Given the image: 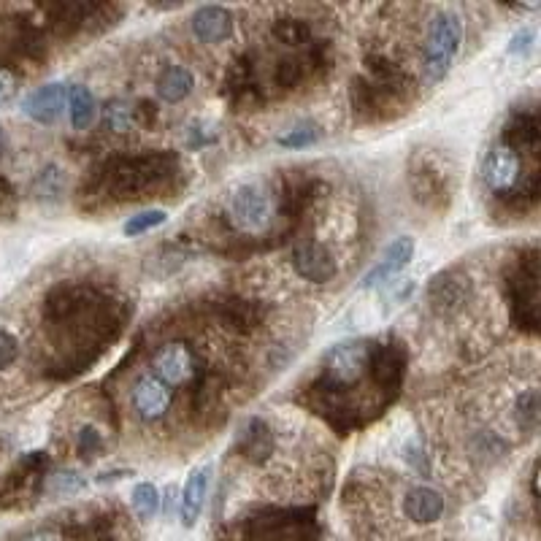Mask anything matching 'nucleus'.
Instances as JSON below:
<instances>
[{
    "mask_svg": "<svg viewBox=\"0 0 541 541\" xmlns=\"http://www.w3.org/2000/svg\"><path fill=\"white\" fill-rule=\"evenodd\" d=\"M128 303L90 282H60L44 298L46 336L57 360V379H71L117 341L128 322Z\"/></svg>",
    "mask_w": 541,
    "mask_h": 541,
    "instance_id": "obj_1",
    "label": "nucleus"
},
{
    "mask_svg": "<svg viewBox=\"0 0 541 541\" xmlns=\"http://www.w3.org/2000/svg\"><path fill=\"white\" fill-rule=\"evenodd\" d=\"M182 174L179 157L168 152L147 155H114L103 160L79 187L82 209H101L117 203L152 198L176 190V179Z\"/></svg>",
    "mask_w": 541,
    "mask_h": 541,
    "instance_id": "obj_2",
    "label": "nucleus"
},
{
    "mask_svg": "<svg viewBox=\"0 0 541 541\" xmlns=\"http://www.w3.org/2000/svg\"><path fill=\"white\" fill-rule=\"evenodd\" d=\"M482 184L487 195L512 203L514 209H533L539 198V166L498 136L482 160Z\"/></svg>",
    "mask_w": 541,
    "mask_h": 541,
    "instance_id": "obj_3",
    "label": "nucleus"
},
{
    "mask_svg": "<svg viewBox=\"0 0 541 541\" xmlns=\"http://www.w3.org/2000/svg\"><path fill=\"white\" fill-rule=\"evenodd\" d=\"M276 206L274 190L268 182L260 179H247L239 182L225 198V222L233 233H239L244 239H263L276 225Z\"/></svg>",
    "mask_w": 541,
    "mask_h": 541,
    "instance_id": "obj_4",
    "label": "nucleus"
},
{
    "mask_svg": "<svg viewBox=\"0 0 541 541\" xmlns=\"http://www.w3.org/2000/svg\"><path fill=\"white\" fill-rule=\"evenodd\" d=\"M460 44H463V19L458 11H436L428 22L425 38H422L420 71L425 87H436L447 79L460 52Z\"/></svg>",
    "mask_w": 541,
    "mask_h": 541,
    "instance_id": "obj_5",
    "label": "nucleus"
},
{
    "mask_svg": "<svg viewBox=\"0 0 541 541\" xmlns=\"http://www.w3.org/2000/svg\"><path fill=\"white\" fill-rule=\"evenodd\" d=\"M236 541H320V525L309 506L260 509L241 520Z\"/></svg>",
    "mask_w": 541,
    "mask_h": 541,
    "instance_id": "obj_6",
    "label": "nucleus"
},
{
    "mask_svg": "<svg viewBox=\"0 0 541 541\" xmlns=\"http://www.w3.org/2000/svg\"><path fill=\"white\" fill-rule=\"evenodd\" d=\"M506 298L512 322L528 336L539 331V252L528 247L517 255V260L506 274Z\"/></svg>",
    "mask_w": 541,
    "mask_h": 541,
    "instance_id": "obj_7",
    "label": "nucleus"
},
{
    "mask_svg": "<svg viewBox=\"0 0 541 541\" xmlns=\"http://www.w3.org/2000/svg\"><path fill=\"white\" fill-rule=\"evenodd\" d=\"M349 101H352V111L363 122H387L393 120L395 114L406 111L409 92L390 87V84L374 82L366 74H360L352 79Z\"/></svg>",
    "mask_w": 541,
    "mask_h": 541,
    "instance_id": "obj_8",
    "label": "nucleus"
},
{
    "mask_svg": "<svg viewBox=\"0 0 541 541\" xmlns=\"http://www.w3.org/2000/svg\"><path fill=\"white\" fill-rule=\"evenodd\" d=\"M49 458L46 452H28L14 463L9 474L0 482V509H19L41 493Z\"/></svg>",
    "mask_w": 541,
    "mask_h": 541,
    "instance_id": "obj_9",
    "label": "nucleus"
},
{
    "mask_svg": "<svg viewBox=\"0 0 541 541\" xmlns=\"http://www.w3.org/2000/svg\"><path fill=\"white\" fill-rule=\"evenodd\" d=\"M155 376L168 387H187L198 385L203 379V366L198 352L187 341H168L157 349L155 358Z\"/></svg>",
    "mask_w": 541,
    "mask_h": 541,
    "instance_id": "obj_10",
    "label": "nucleus"
},
{
    "mask_svg": "<svg viewBox=\"0 0 541 541\" xmlns=\"http://www.w3.org/2000/svg\"><path fill=\"white\" fill-rule=\"evenodd\" d=\"M409 187L414 198L428 209H447L452 198L450 171L436 155H417L409 168Z\"/></svg>",
    "mask_w": 541,
    "mask_h": 541,
    "instance_id": "obj_11",
    "label": "nucleus"
},
{
    "mask_svg": "<svg viewBox=\"0 0 541 541\" xmlns=\"http://www.w3.org/2000/svg\"><path fill=\"white\" fill-rule=\"evenodd\" d=\"M63 536L65 541H130L133 531L125 514L117 509H103L79 523L65 525Z\"/></svg>",
    "mask_w": 541,
    "mask_h": 541,
    "instance_id": "obj_12",
    "label": "nucleus"
},
{
    "mask_svg": "<svg viewBox=\"0 0 541 541\" xmlns=\"http://www.w3.org/2000/svg\"><path fill=\"white\" fill-rule=\"evenodd\" d=\"M295 274L301 276L303 282H312V285H328L339 276V263L336 257L325 244L314 239H303L295 244L293 255H290Z\"/></svg>",
    "mask_w": 541,
    "mask_h": 541,
    "instance_id": "obj_13",
    "label": "nucleus"
},
{
    "mask_svg": "<svg viewBox=\"0 0 541 541\" xmlns=\"http://www.w3.org/2000/svg\"><path fill=\"white\" fill-rule=\"evenodd\" d=\"M471 295H474L471 276L460 268H444L433 276L431 285H428V303L439 314H452L460 306H466Z\"/></svg>",
    "mask_w": 541,
    "mask_h": 541,
    "instance_id": "obj_14",
    "label": "nucleus"
},
{
    "mask_svg": "<svg viewBox=\"0 0 541 541\" xmlns=\"http://www.w3.org/2000/svg\"><path fill=\"white\" fill-rule=\"evenodd\" d=\"M174 395L171 387L163 385L155 374L138 376L133 385V409L144 422H160L171 412Z\"/></svg>",
    "mask_w": 541,
    "mask_h": 541,
    "instance_id": "obj_15",
    "label": "nucleus"
},
{
    "mask_svg": "<svg viewBox=\"0 0 541 541\" xmlns=\"http://www.w3.org/2000/svg\"><path fill=\"white\" fill-rule=\"evenodd\" d=\"M236 450L247 463H266L276 450V436L271 431V425H268L263 417H249L241 425L239 436H236Z\"/></svg>",
    "mask_w": 541,
    "mask_h": 541,
    "instance_id": "obj_16",
    "label": "nucleus"
},
{
    "mask_svg": "<svg viewBox=\"0 0 541 541\" xmlns=\"http://www.w3.org/2000/svg\"><path fill=\"white\" fill-rule=\"evenodd\" d=\"M214 317L222 328H230L236 333H252L266 320V306L257 301H247V298H225V301L214 303Z\"/></svg>",
    "mask_w": 541,
    "mask_h": 541,
    "instance_id": "obj_17",
    "label": "nucleus"
},
{
    "mask_svg": "<svg viewBox=\"0 0 541 541\" xmlns=\"http://www.w3.org/2000/svg\"><path fill=\"white\" fill-rule=\"evenodd\" d=\"M65 109V87L63 84H44L25 98L22 111L38 125H52L60 120Z\"/></svg>",
    "mask_w": 541,
    "mask_h": 541,
    "instance_id": "obj_18",
    "label": "nucleus"
},
{
    "mask_svg": "<svg viewBox=\"0 0 541 541\" xmlns=\"http://www.w3.org/2000/svg\"><path fill=\"white\" fill-rule=\"evenodd\" d=\"M193 33L203 44H222L233 33V14L222 6H203L190 19Z\"/></svg>",
    "mask_w": 541,
    "mask_h": 541,
    "instance_id": "obj_19",
    "label": "nucleus"
},
{
    "mask_svg": "<svg viewBox=\"0 0 541 541\" xmlns=\"http://www.w3.org/2000/svg\"><path fill=\"white\" fill-rule=\"evenodd\" d=\"M404 514L417 525H431L444 514V496L433 487H412L404 496Z\"/></svg>",
    "mask_w": 541,
    "mask_h": 541,
    "instance_id": "obj_20",
    "label": "nucleus"
},
{
    "mask_svg": "<svg viewBox=\"0 0 541 541\" xmlns=\"http://www.w3.org/2000/svg\"><path fill=\"white\" fill-rule=\"evenodd\" d=\"M412 257H414V239L412 236H398V239L387 247L382 263H379L374 271H368L366 279H363V287H374L379 285V282L390 279V276H395L401 268H406L412 263Z\"/></svg>",
    "mask_w": 541,
    "mask_h": 541,
    "instance_id": "obj_21",
    "label": "nucleus"
},
{
    "mask_svg": "<svg viewBox=\"0 0 541 541\" xmlns=\"http://www.w3.org/2000/svg\"><path fill=\"white\" fill-rule=\"evenodd\" d=\"M211 466L195 468L190 479L184 482L182 490V523L184 528H193L203 512V501H206V490H209Z\"/></svg>",
    "mask_w": 541,
    "mask_h": 541,
    "instance_id": "obj_22",
    "label": "nucleus"
},
{
    "mask_svg": "<svg viewBox=\"0 0 541 541\" xmlns=\"http://www.w3.org/2000/svg\"><path fill=\"white\" fill-rule=\"evenodd\" d=\"M193 87V74L182 65H168L166 71L157 76V95L166 103H182L184 98H190Z\"/></svg>",
    "mask_w": 541,
    "mask_h": 541,
    "instance_id": "obj_23",
    "label": "nucleus"
},
{
    "mask_svg": "<svg viewBox=\"0 0 541 541\" xmlns=\"http://www.w3.org/2000/svg\"><path fill=\"white\" fill-rule=\"evenodd\" d=\"M68 98V114H71V125L76 130H87L98 117V103H95V95H92L84 84H74L65 92Z\"/></svg>",
    "mask_w": 541,
    "mask_h": 541,
    "instance_id": "obj_24",
    "label": "nucleus"
},
{
    "mask_svg": "<svg viewBox=\"0 0 541 541\" xmlns=\"http://www.w3.org/2000/svg\"><path fill=\"white\" fill-rule=\"evenodd\" d=\"M271 36H274L279 44L290 46V49H303V46L309 44V41H314L309 22L301 17L276 19L274 28H271Z\"/></svg>",
    "mask_w": 541,
    "mask_h": 541,
    "instance_id": "obj_25",
    "label": "nucleus"
},
{
    "mask_svg": "<svg viewBox=\"0 0 541 541\" xmlns=\"http://www.w3.org/2000/svg\"><path fill=\"white\" fill-rule=\"evenodd\" d=\"M130 506L136 512L138 520L149 523L157 512H160V493L152 482H141V485L133 487V496H130Z\"/></svg>",
    "mask_w": 541,
    "mask_h": 541,
    "instance_id": "obj_26",
    "label": "nucleus"
},
{
    "mask_svg": "<svg viewBox=\"0 0 541 541\" xmlns=\"http://www.w3.org/2000/svg\"><path fill=\"white\" fill-rule=\"evenodd\" d=\"M322 138V128L317 122H301V125H295L293 130H287L285 136H279V147L285 149H306L314 147L317 141Z\"/></svg>",
    "mask_w": 541,
    "mask_h": 541,
    "instance_id": "obj_27",
    "label": "nucleus"
},
{
    "mask_svg": "<svg viewBox=\"0 0 541 541\" xmlns=\"http://www.w3.org/2000/svg\"><path fill=\"white\" fill-rule=\"evenodd\" d=\"M168 220V214L163 209H147V211H138V214H133L128 222H125V236H130V239H136V236H144V233H149V230L160 228L163 222Z\"/></svg>",
    "mask_w": 541,
    "mask_h": 541,
    "instance_id": "obj_28",
    "label": "nucleus"
},
{
    "mask_svg": "<svg viewBox=\"0 0 541 541\" xmlns=\"http://www.w3.org/2000/svg\"><path fill=\"white\" fill-rule=\"evenodd\" d=\"M517 422H520V428L525 433H536V425H539V393L533 387H528L517 398Z\"/></svg>",
    "mask_w": 541,
    "mask_h": 541,
    "instance_id": "obj_29",
    "label": "nucleus"
},
{
    "mask_svg": "<svg viewBox=\"0 0 541 541\" xmlns=\"http://www.w3.org/2000/svg\"><path fill=\"white\" fill-rule=\"evenodd\" d=\"M136 120V109H133V103L128 101H111L106 106V125H109L114 133H128L130 125Z\"/></svg>",
    "mask_w": 541,
    "mask_h": 541,
    "instance_id": "obj_30",
    "label": "nucleus"
},
{
    "mask_svg": "<svg viewBox=\"0 0 541 541\" xmlns=\"http://www.w3.org/2000/svg\"><path fill=\"white\" fill-rule=\"evenodd\" d=\"M76 452L82 455L84 460L98 458L103 452V436L98 428H92V425H84L82 431L76 433Z\"/></svg>",
    "mask_w": 541,
    "mask_h": 541,
    "instance_id": "obj_31",
    "label": "nucleus"
},
{
    "mask_svg": "<svg viewBox=\"0 0 541 541\" xmlns=\"http://www.w3.org/2000/svg\"><path fill=\"white\" fill-rule=\"evenodd\" d=\"M60 182H63V176H60V168L57 166H49L46 171H41L36 179V184H33V190H36L41 198H57L60 195Z\"/></svg>",
    "mask_w": 541,
    "mask_h": 541,
    "instance_id": "obj_32",
    "label": "nucleus"
},
{
    "mask_svg": "<svg viewBox=\"0 0 541 541\" xmlns=\"http://www.w3.org/2000/svg\"><path fill=\"white\" fill-rule=\"evenodd\" d=\"M19 360V339L6 328H0V371H6Z\"/></svg>",
    "mask_w": 541,
    "mask_h": 541,
    "instance_id": "obj_33",
    "label": "nucleus"
},
{
    "mask_svg": "<svg viewBox=\"0 0 541 541\" xmlns=\"http://www.w3.org/2000/svg\"><path fill=\"white\" fill-rule=\"evenodd\" d=\"M82 487H84V482L79 479V474H74V471H65V474H55V477H52L49 490H52L55 496H71V493H79Z\"/></svg>",
    "mask_w": 541,
    "mask_h": 541,
    "instance_id": "obj_34",
    "label": "nucleus"
},
{
    "mask_svg": "<svg viewBox=\"0 0 541 541\" xmlns=\"http://www.w3.org/2000/svg\"><path fill=\"white\" fill-rule=\"evenodd\" d=\"M14 214H17V190L6 176H0V220H11Z\"/></svg>",
    "mask_w": 541,
    "mask_h": 541,
    "instance_id": "obj_35",
    "label": "nucleus"
},
{
    "mask_svg": "<svg viewBox=\"0 0 541 541\" xmlns=\"http://www.w3.org/2000/svg\"><path fill=\"white\" fill-rule=\"evenodd\" d=\"M19 92V76L6 68V65H0V109L3 106H9L14 98H17Z\"/></svg>",
    "mask_w": 541,
    "mask_h": 541,
    "instance_id": "obj_36",
    "label": "nucleus"
},
{
    "mask_svg": "<svg viewBox=\"0 0 541 541\" xmlns=\"http://www.w3.org/2000/svg\"><path fill=\"white\" fill-rule=\"evenodd\" d=\"M531 46H533V30L523 28L520 33H514L509 52H512V55H525V52H531Z\"/></svg>",
    "mask_w": 541,
    "mask_h": 541,
    "instance_id": "obj_37",
    "label": "nucleus"
},
{
    "mask_svg": "<svg viewBox=\"0 0 541 541\" xmlns=\"http://www.w3.org/2000/svg\"><path fill=\"white\" fill-rule=\"evenodd\" d=\"M3 149H6V136H3V128H0V155H3Z\"/></svg>",
    "mask_w": 541,
    "mask_h": 541,
    "instance_id": "obj_38",
    "label": "nucleus"
}]
</instances>
